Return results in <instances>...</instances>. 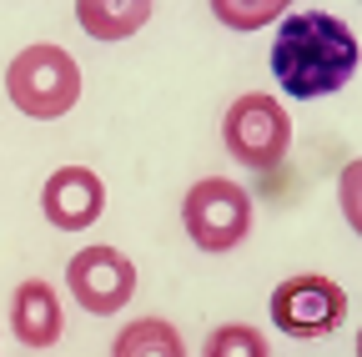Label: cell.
<instances>
[{
  "mask_svg": "<svg viewBox=\"0 0 362 357\" xmlns=\"http://www.w3.org/2000/svg\"><path fill=\"white\" fill-rule=\"evenodd\" d=\"M297 0H211V16L226 30H267L277 25Z\"/></svg>",
  "mask_w": 362,
  "mask_h": 357,
  "instance_id": "11",
  "label": "cell"
},
{
  "mask_svg": "<svg viewBox=\"0 0 362 357\" xmlns=\"http://www.w3.org/2000/svg\"><path fill=\"white\" fill-rule=\"evenodd\" d=\"M221 146L247 171H272L287 161L292 146V116L272 91H247L221 116Z\"/></svg>",
  "mask_w": 362,
  "mask_h": 357,
  "instance_id": "3",
  "label": "cell"
},
{
  "mask_svg": "<svg viewBox=\"0 0 362 357\" xmlns=\"http://www.w3.org/2000/svg\"><path fill=\"white\" fill-rule=\"evenodd\" d=\"M66 287L90 317H116V312H126V302L136 297V262L126 252L106 247V242L81 247L66 262Z\"/></svg>",
  "mask_w": 362,
  "mask_h": 357,
  "instance_id": "6",
  "label": "cell"
},
{
  "mask_svg": "<svg viewBox=\"0 0 362 357\" xmlns=\"http://www.w3.org/2000/svg\"><path fill=\"white\" fill-rule=\"evenodd\" d=\"M272 76L292 101L332 96L357 76V35L327 11H292L272 35Z\"/></svg>",
  "mask_w": 362,
  "mask_h": 357,
  "instance_id": "1",
  "label": "cell"
},
{
  "mask_svg": "<svg viewBox=\"0 0 362 357\" xmlns=\"http://www.w3.org/2000/svg\"><path fill=\"white\" fill-rule=\"evenodd\" d=\"M202 357H272V347H267V332L252 322H221L206 332Z\"/></svg>",
  "mask_w": 362,
  "mask_h": 357,
  "instance_id": "12",
  "label": "cell"
},
{
  "mask_svg": "<svg viewBox=\"0 0 362 357\" xmlns=\"http://www.w3.org/2000/svg\"><path fill=\"white\" fill-rule=\"evenodd\" d=\"M11 332H16V342H21V347H30V352L56 347V342H61V332H66V307H61V292H56L51 282H40V277L21 282V287L11 292Z\"/></svg>",
  "mask_w": 362,
  "mask_h": 357,
  "instance_id": "8",
  "label": "cell"
},
{
  "mask_svg": "<svg viewBox=\"0 0 362 357\" xmlns=\"http://www.w3.org/2000/svg\"><path fill=\"white\" fill-rule=\"evenodd\" d=\"M267 307H272V327L277 332L312 342V337H327L347 322V287L322 277V272H297V277L277 282Z\"/></svg>",
  "mask_w": 362,
  "mask_h": 357,
  "instance_id": "5",
  "label": "cell"
},
{
  "mask_svg": "<svg viewBox=\"0 0 362 357\" xmlns=\"http://www.w3.org/2000/svg\"><path fill=\"white\" fill-rule=\"evenodd\" d=\"M111 357H187V342H181V327L166 317H136L116 332Z\"/></svg>",
  "mask_w": 362,
  "mask_h": 357,
  "instance_id": "10",
  "label": "cell"
},
{
  "mask_svg": "<svg viewBox=\"0 0 362 357\" xmlns=\"http://www.w3.org/2000/svg\"><path fill=\"white\" fill-rule=\"evenodd\" d=\"M40 211L56 232H86L106 211V182L90 166H56L40 187Z\"/></svg>",
  "mask_w": 362,
  "mask_h": 357,
  "instance_id": "7",
  "label": "cell"
},
{
  "mask_svg": "<svg viewBox=\"0 0 362 357\" xmlns=\"http://www.w3.org/2000/svg\"><path fill=\"white\" fill-rule=\"evenodd\" d=\"M6 91H11V101H16L21 116H30V121H61L81 101V66H76V56L66 46L40 40V46H25L11 61Z\"/></svg>",
  "mask_w": 362,
  "mask_h": 357,
  "instance_id": "2",
  "label": "cell"
},
{
  "mask_svg": "<svg viewBox=\"0 0 362 357\" xmlns=\"http://www.w3.org/2000/svg\"><path fill=\"white\" fill-rule=\"evenodd\" d=\"M181 227L202 252H237L252 237V197L232 176H202L181 197Z\"/></svg>",
  "mask_w": 362,
  "mask_h": 357,
  "instance_id": "4",
  "label": "cell"
},
{
  "mask_svg": "<svg viewBox=\"0 0 362 357\" xmlns=\"http://www.w3.org/2000/svg\"><path fill=\"white\" fill-rule=\"evenodd\" d=\"M156 0H76V21L96 40H131L151 21Z\"/></svg>",
  "mask_w": 362,
  "mask_h": 357,
  "instance_id": "9",
  "label": "cell"
},
{
  "mask_svg": "<svg viewBox=\"0 0 362 357\" xmlns=\"http://www.w3.org/2000/svg\"><path fill=\"white\" fill-rule=\"evenodd\" d=\"M342 216H347V227H357V161H347V171H342Z\"/></svg>",
  "mask_w": 362,
  "mask_h": 357,
  "instance_id": "13",
  "label": "cell"
}]
</instances>
